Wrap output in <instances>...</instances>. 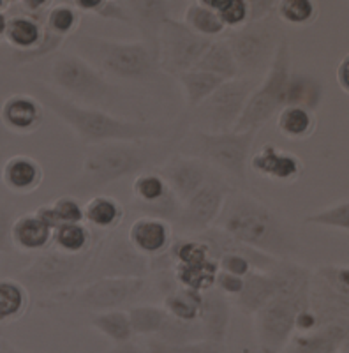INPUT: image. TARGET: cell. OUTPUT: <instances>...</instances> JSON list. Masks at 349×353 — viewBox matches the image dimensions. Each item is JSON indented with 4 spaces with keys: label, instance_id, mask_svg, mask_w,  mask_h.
Instances as JSON below:
<instances>
[{
    "label": "cell",
    "instance_id": "cell-1",
    "mask_svg": "<svg viewBox=\"0 0 349 353\" xmlns=\"http://www.w3.org/2000/svg\"><path fill=\"white\" fill-rule=\"evenodd\" d=\"M213 226L277 260H289L298 249L293 226L265 201L240 189L229 191Z\"/></svg>",
    "mask_w": 349,
    "mask_h": 353
},
{
    "label": "cell",
    "instance_id": "cell-2",
    "mask_svg": "<svg viewBox=\"0 0 349 353\" xmlns=\"http://www.w3.org/2000/svg\"><path fill=\"white\" fill-rule=\"evenodd\" d=\"M177 138L166 141H115L89 147L81 173L71 184L78 194H92L125 176L159 168L171 154Z\"/></svg>",
    "mask_w": 349,
    "mask_h": 353
},
{
    "label": "cell",
    "instance_id": "cell-3",
    "mask_svg": "<svg viewBox=\"0 0 349 353\" xmlns=\"http://www.w3.org/2000/svg\"><path fill=\"white\" fill-rule=\"evenodd\" d=\"M34 92L41 105L48 106L89 147L115 141H161L171 132L162 125L122 121L97 108L80 106L45 83H34Z\"/></svg>",
    "mask_w": 349,
    "mask_h": 353
},
{
    "label": "cell",
    "instance_id": "cell-4",
    "mask_svg": "<svg viewBox=\"0 0 349 353\" xmlns=\"http://www.w3.org/2000/svg\"><path fill=\"white\" fill-rule=\"evenodd\" d=\"M78 50L87 62L101 74L122 80H149L159 71L157 44L147 41H109L103 37L81 36L76 41Z\"/></svg>",
    "mask_w": 349,
    "mask_h": 353
},
{
    "label": "cell",
    "instance_id": "cell-5",
    "mask_svg": "<svg viewBox=\"0 0 349 353\" xmlns=\"http://www.w3.org/2000/svg\"><path fill=\"white\" fill-rule=\"evenodd\" d=\"M257 131H228V132H203L194 129L187 137L178 140L182 156L196 157L207 165L215 166L224 172L233 181L245 184L249 157Z\"/></svg>",
    "mask_w": 349,
    "mask_h": 353
},
{
    "label": "cell",
    "instance_id": "cell-6",
    "mask_svg": "<svg viewBox=\"0 0 349 353\" xmlns=\"http://www.w3.org/2000/svg\"><path fill=\"white\" fill-rule=\"evenodd\" d=\"M291 72V50L284 36L268 71L265 72V80L256 85L233 131H260L261 125H265L272 117L277 115L284 108L286 88Z\"/></svg>",
    "mask_w": 349,
    "mask_h": 353
},
{
    "label": "cell",
    "instance_id": "cell-7",
    "mask_svg": "<svg viewBox=\"0 0 349 353\" xmlns=\"http://www.w3.org/2000/svg\"><path fill=\"white\" fill-rule=\"evenodd\" d=\"M282 37L273 11L263 20L247 21L244 27L231 30L224 39L237 62L238 74L249 78V74H265L268 71Z\"/></svg>",
    "mask_w": 349,
    "mask_h": 353
},
{
    "label": "cell",
    "instance_id": "cell-8",
    "mask_svg": "<svg viewBox=\"0 0 349 353\" xmlns=\"http://www.w3.org/2000/svg\"><path fill=\"white\" fill-rule=\"evenodd\" d=\"M310 285L279 292L254 316V330L263 353H279L295 334L297 316L309 307Z\"/></svg>",
    "mask_w": 349,
    "mask_h": 353
},
{
    "label": "cell",
    "instance_id": "cell-9",
    "mask_svg": "<svg viewBox=\"0 0 349 353\" xmlns=\"http://www.w3.org/2000/svg\"><path fill=\"white\" fill-rule=\"evenodd\" d=\"M99 244L83 254H65L53 248L37 256L27 269L21 272V285L39 292H62L69 286L80 285L85 274L90 269Z\"/></svg>",
    "mask_w": 349,
    "mask_h": 353
},
{
    "label": "cell",
    "instance_id": "cell-10",
    "mask_svg": "<svg viewBox=\"0 0 349 353\" xmlns=\"http://www.w3.org/2000/svg\"><path fill=\"white\" fill-rule=\"evenodd\" d=\"M254 78L238 77L224 81L212 96L207 97L193 110L198 131L228 132L233 131L244 112L247 99L256 88Z\"/></svg>",
    "mask_w": 349,
    "mask_h": 353
},
{
    "label": "cell",
    "instance_id": "cell-11",
    "mask_svg": "<svg viewBox=\"0 0 349 353\" xmlns=\"http://www.w3.org/2000/svg\"><path fill=\"white\" fill-rule=\"evenodd\" d=\"M213 39L198 36L184 21L166 18L157 32L159 69L173 77L191 71Z\"/></svg>",
    "mask_w": 349,
    "mask_h": 353
},
{
    "label": "cell",
    "instance_id": "cell-12",
    "mask_svg": "<svg viewBox=\"0 0 349 353\" xmlns=\"http://www.w3.org/2000/svg\"><path fill=\"white\" fill-rule=\"evenodd\" d=\"M149 272V258L136 253L127 237L113 233L112 237L101 239L92 265L81 283H90L101 277H145Z\"/></svg>",
    "mask_w": 349,
    "mask_h": 353
},
{
    "label": "cell",
    "instance_id": "cell-13",
    "mask_svg": "<svg viewBox=\"0 0 349 353\" xmlns=\"http://www.w3.org/2000/svg\"><path fill=\"white\" fill-rule=\"evenodd\" d=\"M231 189V185L224 181V176L217 173L194 196H191L182 205L173 226L191 235L212 228Z\"/></svg>",
    "mask_w": 349,
    "mask_h": 353
},
{
    "label": "cell",
    "instance_id": "cell-14",
    "mask_svg": "<svg viewBox=\"0 0 349 353\" xmlns=\"http://www.w3.org/2000/svg\"><path fill=\"white\" fill-rule=\"evenodd\" d=\"M145 286V277H101L78 290L72 304L94 313L113 311L140 297Z\"/></svg>",
    "mask_w": 349,
    "mask_h": 353
},
{
    "label": "cell",
    "instance_id": "cell-15",
    "mask_svg": "<svg viewBox=\"0 0 349 353\" xmlns=\"http://www.w3.org/2000/svg\"><path fill=\"white\" fill-rule=\"evenodd\" d=\"M52 81L56 87L81 97V99L99 101L109 94L112 85L94 69L83 57L65 55L56 57L52 64Z\"/></svg>",
    "mask_w": 349,
    "mask_h": 353
},
{
    "label": "cell",
    "instance_id": "cell-16",
    "mask_svg": "<svg viewBox=\"0 0 349 353\" xmlns=\"http://www.w3.org/2000/svg\"><path fill=\"white\" fill-rule=\"evenodd\" d=\"M156 170L161 173L169 191L175 194L180 205H184L189 198L194 196L210 179L217 175L215 170H212V166H209L201 159L182 156V154L169 156L162 163L161 168Z\"/></svg>",
    "mask_w": 349,
    "mask_h": 353
},
{
    "label": "cell",
    "instance_id": "cell-17",
    "mask_svg": "<svg viewBox=\"0 0 349 353\" xmlns=\"http://www.w3.org/2000/svg\"><path fill=\"white\" fill-rule=\"evenodd\" d=\"M127 241L141 256L154 260L165 256L173 244L171 223L157 217L138 216L127 230Z\"/></svg>",
    "mask_w": 349,
    "mask_h": 353
},
{
    "label": "cell",
    "instance_id": "cell-18",
    "mask_svg": "<svg viewBox=\"0 0 349 353\" xmlns=\"http://www.w3.org/2000/svg\"><path fill=\"white\" fill-rule=\"evenodd\" d=\"M249 168L256 175L279 184H293L302 176L304 165L298 156L282 150L272 143L263 145L249 157Z\"/></svg>",
    "mask_w": 349,
    "mask_h": 353
},
{
    "label": "cell",
    "instance_id": "cell-19",
    "mask_svg": "<svg viewBox=\"0 0 349 353\" xmlns=\"http://www.w3.org/2000/svg\"><path fill=\"white\" fill-rule=\"evenodd\" d=\"M348 341V323L330 321L309 332H295L279 353H339Z\"/></svg>",
    "mask_w": 349,
    "mask_h": 353
},
{
    "label": "cell",
    "instance_id": "cell-20",
    "mask_svg": "<svg viewBox=\"0 0 349 353\" xmlns=\"http://www.w3.org/2000/svg\"><path fill=\"white\" fill-rule=\"evenodd\" d=\"M193 237L198 239L200 242H203V244L209 248L213 260H219L222 254H240V256L247 258V260L251 261L254 270H261V272L270 270L273 265H275V261H277V258H272L268 256V254L260 253V251H256V249L249 248V245L242 244V242H238L237 239L229 237L228 233L215 228V226L205 230V232L196 233V235H193Z\"/></svg>",
    "mask_w": 349,
    "mask_h": 353
},
{
    "label": "cell",
    "instance_id": "cell-21",
    "mask_svg": "<svg viewBox=\"0 0 349 353\" xmlns=\"http://www.w3.org/2000/svg\"><path fill=\"white\" fill-rule=\"evenodd\" d=\"M198 321H200L205 339L224 345L229 323H231V304L215 288L201 292V305Z\"/></svg>",
    "mask_w": 349,
    "mask_h": 353
},
{
    "label": "cell",
    "instance_id": "cell-22",
    "mask_svg": "<svg viewBox=\"0 0 349 353\" xmlns=\"http://www.w3.org/2000/svg\"><path fill=\"white\" fill-rule=\"evenodd\" d=\"M45 112L43 105L32 96L17 94L4 101L0 108V121L9 131L18 134H30L43 124Z\"/></svg>",
    "mask_w": 349,
    "mask_h": 353
},
{
    "label": "cell",
    "instance_id": "cell-23",
    "mask_svg": "<svg viewBox=\"0 0 349 353\" xmlns=\"http://www.w3.org/2000/svg\"><path fill=\"white\" fill-rule=\"evenodd\" d=\"M45 179L43 166L30 156H12L2 168V182L17 194L34 193Z\"/></svg>",
    "mask_w": 349,
    "mask_h": 353
},
{
    "label": "cell",
    "instance_id": "cell-24",
    "mask_svg": "<svg viewBox=\"0 0 349 353\" xmlns=\"http://www.w3.org/2000/svg\"><path fill=\"white\" fill-rule=\"evenodd\" d=\"M53 230L46 226L36 212L18 217L11 226V244L25 253H41L52 245Z\"/></svg>",
    "mask_w": 349,
    "mask_h": 353
},
{
    "label": "cell",
    "instance_id": "cell-25",
    "mask_svg": "<svg viewBox=\"0 0 349 353\" xmlns=\"http://www.w3.org/2000/svg\"><path fill=\"white\" fill-rule=\"evenodd\" d=\"M275 295H277V283L270 274V270H266V272L251 270L244 277V288L235 297V301H237V307L242 313L253 316Z\"/></svg>",
    "mask_w": 349,
    "mask_h": 353
},
{
    "label": "cell",
    "instance_id": "cell-26",
    "mask_svg": "<svg viewBox=\"0 0 349 353\" xmlns=\"http://www.w3.org/2000/svg\"><path fill=\"white\" fill-rule=\"evenodd\" d=\"M125 210L116 198L96 194L83 207V221L99 232H115L122 225Z\"/></svg>",
    "mask_w": 349,
    "mask_h": 353
},
{
    "label": "cell",
    "instance_id": "cell-27",
    "mask_svg": "<svg viewBox=\"0 0 349 353\" xmlns=\"http://www.w3.org/2000/svg\"><path fill=\"white\" fill-rule=\"evenodd\" d=\"M193 69L203 72H210L215 77H221L224 80H233L238 78V68L237 62L233 59V53L229 50L226 39H213L207 52L201 55L200 61L196 62Z\"/></svg>",
    "mask_w": 349,
    "mask_h": 353
},
{
    "label": "cell",
    "instance_id": "cell-28",
    "mask_svg": "<svg viewBox=\"0 0 349 353\" xmlns=\"http://www.w3.org/2000/svg\"><path fill=\"white\" fill-rule=\"evenodd\" d=\"M4 37L12 48L18 50V53L30 52L37 48L43 39V25L37 21V18L28 14L12 17L8 20Z\"/></svg>",
    "mask_w": 349,
    "mask_h": 353
},
{
    "label": "cell",
    "instance_id": "cell-29",
    "mask_svg": "<svg viewBox=\"0 0 349 353\" xmlns=\"http://www.w3.org/2000/svg\"><path fill=\"white\" fill-rule=\"evenodd\" d=\"M277 129L288 140H307L316 131V117L300 106H284L277 113Z\"/></svg>",
    "mask_w": 349,
    "mask_h": 353
},
{
    "label": "cell",
    "instance_id": "cell-30",
    "mask_svg": "<svg viewBox=\"0 0 349 353\" xmlns=\"http://www.w3.org/2000/svg\"><path fill=\"white\" fill-rule=\"evenodd\" d=\"M129 9L133 21H138V25L143 30V36L147 43L157 44V32L162 21L169 17V4L166 2H129L125 4Z\"/></svg>",
    "mask_w": 349,
    "mask_h": 353
},
{
    "label": "cell",
    "instance_id": "cell-31",
    "mask_svg": "<svg viewBox=\"0 0 349 353\" xmlns=\"http://www.w3.org/2000/svg\"><path fill=\"white\" fill-rule=\"evenodd\" d=\"M321 83H317V81L310 77H304V74L291 72L288 88H286L284 106H300V108L309 110V112L314 113V110L321 105Z\"/></svg>",
    "mask_w": 349,
    "mask_h": 353
},
{
    "label": "cell",
    "instance_id": "cell-32",
    "mask_svg": "<svg viewBox=\"0 0 349 353\" xmlns=\"http://www.w3.org/2000/svg\"><path fill=\"white\" fill-rule=\"evenodd\" d=\"M177 80L180 81L182 88H184L185 101H187V106L191 110L200 106L224 81H228L221 77H215V74H210V72L196 71V69H191V71L184 72V74L177 77Z\"/></svg>",
    "mask_w": 349,
    "mask_h": 353
},
{
    "label": "cell",
    "instance_id": "cell-33",
    "mask_svg": "<svg viewBox=\"0 0 349 353\" xmlns=\"http://www.w3.org/2000/svg\"><path fill=\"white\" fill-rule=\"evenodd\" d=\"M184 23L198 36L209 37V39H217L226 32L224 25L221 23L217 12L207 4V0H198L185 8Z\"/></svg>",
    "mask_w": 349,
    "mask_h": 353
},
{
    "label": "cell",
    "instance_id": "cell-34",
    "mask_svg": "<svg viewBox=\"0 0 349 353\" xmlns=\"http://www.w3.org/2000/svg\"><path fill=\"white\" fill-rule=\"evenodd\" d=\"M52 244L65 254H83L94 245L92 232L83 223H69L53 230Z\"/></svg>",
    "mask_w": 349,
    "mask_h": 353
},
{
    "label": "cell",
    "instance_id": "cell-35",
    "mask_svg": "<svg viewBox=\"0 0 349 353\" xmlns=\"http://www.w3.org/2000/svg\"><path fill=\"white\" fill-rule=\"evenodd\" d=\"M28 309V292L20 281L0 279V325L23 316Z\"/></svg>",
    "mask_w": 349,
    "mask_h": 353
},
{
    "label": "cell",
    "instance_id": "cell-36",
    "mask_svg": "<svg viewBox=\"0 0 349 353\" xmlns=\"http://www.w3.org/2000/svg\"><path fill=\"white\" fill-rule=\"evenodd\" d=\"M92 327L106 336L113 345H122L133 339L134 332L129 321L127 311L113 309V311H103L92 316Z\"/></svg>",
    "mask_w": 349,
    "mask_h": 353
},
{
    "label": "cell",
    "instance_id": "cell-37",
    "mask_svg": "<svg viewBox=\"0 0 349 353\" xmlns=\"http://www.w3.org/2000/svg\"><path fill=\"white\" fill-rule=\"evenodd\" d=\"M217 270H219L217 260H209L196 265H175V277L182 288L201 293L213 288Z\"/></svg>",
    "mask_w": 349,
    "mask_h": 353
},
{
    "label": "cell",
    "instance_id": "cell-38",
    "mask_svg": "<svg viewBox=\"0 0 349 353\" xmlns=\"http://www.w3.org/2000/svg\"><path fill=\"white\" fill-rule=\"evenodd\" d=\"M154 339H157V341L166 346H180L187 345V343L205 339V336H203V330H201V325L198 320L182 321L177 320V318L168 316L162 329L154 336Z\"/></svg>",
    "mask_w": 349,
    "mask_h": 353
},
{
    "label": "cell",
    "instance_id": "cell-39",
    "mask_svg": "<svg viewBox=\"0 0 349 353\" xmlns=\"http://www.w3.org/2000/svg\"><path fill=\"white\" fill-rule=\"evenodd\" d=\"M201 293L187 288H177L165 297V309L168 316L182 321H196L200 316Z\"/></svg>",
    "mask_w": 349,
    "mask_h": 353
},
{
    "label": "cell",
    "instance_id": "cell-40",
    "mask_svg": "<svg viewBox=\"0 0 349 353\" xmlns=\"http://www.w3.org/2000/svg\"><path fill=\"white\" fill-rule=\"evenodd\" d=\"M129 321L133 327V332L136 336H156L159 330L165 325L168 313L159 305H150V304H141L133 305L127 311Z\"/></svg>",
    "mask_w": 349,
    "mask_h": 353
},
{
    "label": "cell",
    "instance_id": "cell-41",
    "mask_svg": "<svg viewBox=\"0 0 349 353\" xmlns=\"http://www.w3.org/2000/svg\"><path fill=\"white\" fill-rule=\"evenodd\" d=\"M171 193L166 184V181L161 176V173L154 170L140 173L134 176L133 182V201L134 203H154L162 198H166Z\"/></svg>",
    "mask_w": 349,
    "mask_h": 353
},
{
    "label": "cell",
    "instance_id": "cell-42",
    "mask_svg": "<svg viewBox=\"0 0 349 353\" xmlns=\"http://www.w3.org/2000/svg\"><path fill=\"white\" fill-rule=\"evenodd\" d=\"M305 223L319 228L339 230L342 233L349 232V201L348 198H342L337 203H332L325 209L314 210L305 217Z\"/></svg>",
    "mask_w": 349,
    "mask_h": 353
},
{
    "label": "cell",
    "instance_id": "cell-43",
    "mask_svg": "<svg viewBox=\"0 0 349 353\" xmlns=\"http://www.w3.org/2000/svg\"><path fill=\"white\" fill-rule=\"evenodd\" d=\"M275 17L295 27H307L317 18V8L310 0H282L275 4Z\"/></svg>",
    "mask_w": 349,
    "mask_h": 353
},
{
    "label": "cell",
    "instance_id": "cell-44",
    "mask_svg": "<svg viewBox=\"0 0 349 353\" xmlns=\"http://www.w3.org/2000/svg\"><path fill=\"white\" fill-rule=\"evenodd\" d=\"M217 12L226 30H237L249 21V9L245 0H207Z\"/></svg>",
    "mask_w": 349,
    "mask_h": 353
},
{
    "label": "cell",
    "instance_id": "cell-45",
    "mask_svg": "<svg viewBox=\"0 0 349 353\" xmlns=\"http://www.w3.org/2000/svg\"><path fill=\"white\" fill-rule=\"evenodd\" d=\"M80 25V12L72 4H52L45 27L55 36L67 37Z\"/></svg>",
    "mask_w": 349,
    "mask_h": 353
},
{
    "label": "cell",
    "instance_id": "cell-46",
    "mask_svg": "<svg viewBox=\"0 0 349 353\" xmlns=\"http://www.w3.org/2000/svg\"><path fill=\"white\" fill-rule=\"evenodd\" d=\"M313 277L341 297L349 299V267L348 265H321L313 270Z\"/></svg>",
    "mask_w": 349,
    "mask_h": 353
},
{
    "label": "cell",
    "instance_id": "cell-47",
    "mask_svg": "<svg viewBox=\"0 0 349 353\" xmlns=\"http://www.w3.org/2000/svg\"><path fill=\"white\" fill-rule=\"evenodd\" d=\"M55 216L56 226L69 225V223H83V207L74 196H61L50 203Z\"/></svg>",
    "mask_w": 349,
    "mask_h": 353
},
{
    "label": "cell",
    "instance_id": "cell-48",
    "mask_svg": "<svg viewBox=\"0 0 349 353\" xmlns=\"http://www.w3.org/2000/svg\"><path fill=\"white\" fill-rule=\"evenodd\" d=\"M64 41H65L64 37L55 36V34L50 32L48 28L43 25V39H41L39 46L34 50H30V52L18 53V57H20V61H23V62L37 61V59H41V57H46V55H52V53H55L56 50L61 48V44L64 43Z\"/></svg>",
    "mask_w": 349,
    "mask_h": 353
},
{
    "label": "cell",
    "instance_id": "cell-49",
    "mask_svg": "<svg viewBox=\"0 0 349 353\" xmlns=\"http://www.w3.org/2000/svg\"><path fill=\"white\" fill-rule=\"evenodd\" d=\"M213 288L217 292H221L226 299H235L242 292V288H244V277L224 272V270H217Z\"/></svg>",
    "mask_w": 349,
    "mask_h": 353
},
{
    "label": "cell",
    "instance_id": "cell-50",
    "mask_svg": "<svg viewBox=\"0 0 349 353\" xmlns=\"http://www.w3.org/2000/svg\"><path fill=\"white\" fill-rule=\"evenodd\" d=\"M217 265H219V270H224V272L235 274L238 277H245L251 272L253 265L247 258L240 256V254H222L219 260H217Z\"/></svg>",
    "mask_w": 349,
    "mask_h": 353
},
{
    "label": "cell",
    "instance_id": "cell-51",
    "mask_svg": "<svg viewBox=\"0 0 349 353\" xmlns=\"http://www.w3.org/2000/svg\"><path fill=\"white\" fill-rule=\"evenodd\" d=\"M96 14H99L105 20H116L125 21V23H133V17L125 6L116 4V2H106V0H99L96 8Z\"/></svg>",
    "mask_w": 349,
    "mask_h": 353
},
{
    "label": "cell",
    "instance_id": "cell-52",
    "mask_svg": "<svg viewBox=\"0 0 349 353\" xmlns=\"http://www.w3.org/2000/svg\"><path fill=\"white\" fill-rule=\"evenodd\" d=\"M166 348H168L169 353H228L224 345L209 341V339H200V341L187 343V345L180 346H166Z\"/></svg>",
    "mask_w": 349,
    "mask_h": 353
},
{
    "label": "cell",
    "instance_id": "cell-53",
    "mask_svg": "<svg viewBox=\"0 0 349 353\" xmlns=\"http://www.w3.org/2000/svg\"><path fill=\"white\" fill-rule=\"evenodd\" d=\"M275 4L277 2H272V0H254V2H247V9H249V21H257L266 18L268 14H272L275 11Z\"/></svg>",
    "mask_w": 349,
    "mask_h": 353
},
{
    "label": "cell",
    "instance_id": "cell-54",
    "mask_svg": "<svg viewBox=\"0 0 349 353\" xmlns=\"http://www.w3.org/2000/svg\"><path fill=\"white\" fill-rule=\"evenodd\" d=\"M335 80L341 90L344 94L349 92V55H344L337 65V72H335Z\"/></svg>",
    "mask_w": 349,
    "mask_h": 353
},
{
    "label": "cell",
    "instance_id": "cell-55",
    "mask_svg": "<svg viewBox=\"0 0 349 353\" xmlns=\"http://www.w3.org/2000/svg\"><path fill=\"white\" fill-rule=\"evenodd\" d=\"M21 8L28 17L36 18V14H39L41 11L52 8V2H48V0H27V2H21Z\"/></svg>",
    "mask_w": 349,
    "mask_h": 353
},
{
    "label": "cell",
    "instance_id": "cell-56",
    "mask_svg": "<svg viewBox=\"0 0 349 353\" xmlns=\"http://www.w3.org/2000/svg\"><path fill=\"white\" fill-rule=\"evenodd\" d=\"M108 353H147L141 346H138L136 343L127 341L122 343V345H115Z\"/></svg>",
    "mask_w": 349,
    "mask_h": 353
},
{
    "label": "cell",
    "instance_id": "cell-57",
    "mask_svg": "<svg viewBox=\"0 0 349 353\" xmlns=\"http://www.w3.org/2000/svg\"><path fill=\"white\" fill-rule=\"evenodd\" d=\"M149 348H150V353H169L168 348H166L162 343L157 341V339H152V341L149 343Z\"/></svg>",
    "mask_w": 349,
    "mask_h": 353
},
{
    "label": "cell",
    "instance_id": "cell-58",
    "mask_svg": "<svg viewBox=\"0 0 349 353\" xmlns=\"http://www.w3.org/2000/svg\"><path fill=\"white\" fill-rule=\"evenodd\" d=\"M8 20L9 18L6 17V12H0V37H4L6 28H8Z\"/></svg>",
    "mask_w": 349,
    "mask_h": 353
},
{
    "label": "cell",
    "instance_id": "cell-59",
    "mask_svg": "<svg viewBox=\"0 0 349 353\" xmlns=\"http://www.w3.org/2000/svg\"><path fill=\"white\" fill-rule=\"evenodd\" d=\"M0 353H25V352H21V350H18V348H14V346H11V345H8V343H2V346H0Z\"/></svg>",
    "mask_w": 349,
    "mask_h": 353
},
{
    "label": "cell",
    "instance_id": "cell-60",
    "mask_svg": "<svg viewBox=\"0 0 349 353\" xmlns=\"http://www.w3.org/2000/svg\"><path fill=\"white\" fill-rule=\"evenodd\" d=\"M9 9V2L6 0H0V12H6Z\"/></svg>",
    "mask_w": 349,
    "mask_h": 353
},
{
    "label": "cell",
    "instance_id": "cell-61",
    "mask_svg": "<svg viewBox=\"0 0 349 353\" xmlns=\"http://www.w3.org/2000/svg\"><path fill=\"white\" fill-rule=\"evenodd\" d=\"M2 343H4V339H2V332H0V346H2Z\"/></svg>",
    "mask_w": 349,
    "mask_h": 353
},
{
    "label": "cell",
    "instance_id": "cell-62",
    "mask_svg": "<svg viewBox=\"0 0 349 353\" xmlns=\"http://www.w3.org/2000/svg\"><path fill=\"white\" fill-rule=\"evenodd\" d=\"M339 353H341V352H339Z\"/></svg>",
    "mask_w": 349,
    "mask_h": 353
}]
</instances>
